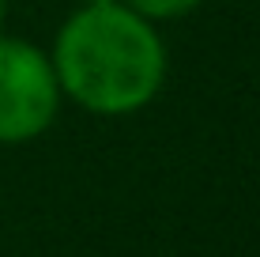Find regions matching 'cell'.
I'll return each mask as SVG.
<instances>
[{
    "instance_id": "7a4b0ae2",
    "label": "cell",
    "mask_w": 260,
    "mask_h": 257,
    "mask_svg": "<svg viewBox=\"0 0 260 257\" xmlns=\"http://www.w3.org/2000/svg\"><path fill=\"white\" fill-rule=\"evenodd\" d=\"M57 106L49 65L23 42H0V140L42 132Z\"/></svg>"
},
{
    "instance_id": "6da1fadb",
    "label": "cell",
    "mask_w": 260,
    "mask_h": 257,
    "mask_svg": "<svg viewBox=\"0 0 260 257\" xmlns=\"http://www.w3.org/2000/svg\"><path fill=\"white\" fill-rule=\"evenodd\" d=\"M57 65L79 102L113 113L155 95L162 79V46L143 19L102 0L64 26Z\"/></svg>"
},
{
    "instance_id": "3957f363",
    "label": "cell",
    "mask_w": 260,
    "mask_h": 257,
    "mask_svg": "<svg viewBox=\"0 0 260 257\" xmlns=\"http://www.w3.org/2000/svg\"><path fill=\"white\" fill-rule=\"evenodd\" d=\"M132 4L147 15H177V12H189L196 0H132Z\"/></svg>"
},
{
    "instance_id": "277c9868",
    "label": "cell",
    "mask_w": 260,
    "mask_h": 257,
    "mask_svg": "<svg viewBox=\"0 0 260 257\" xmlns=\"http://www.w3.org/2000/svg\"><path fill=\"white\" fill-rule=\"evenodd\" d=\"M0 15H4V0H0Z\"/></svg>"
},
{
    "instance_id": "5b68a950",
    "label": "cell",
    "mask_w": 260,
    "mask_h": 257,
    "mask_svg": "<svg viewBox=\"0 0 260 257\" xmlns=\"http://www.w3.org/2000/svg\"><path fill=\"white\" fill-rule=\"evenodd\" d=\"M91 4H102V0H91Z\"/></svg>"
}]
</instances>
